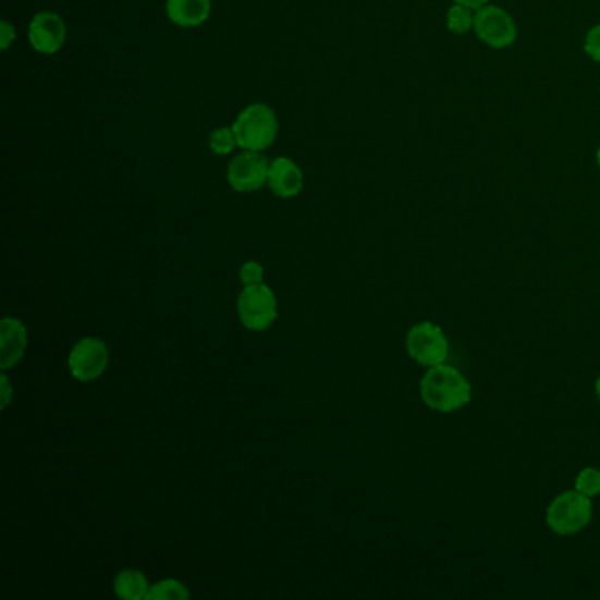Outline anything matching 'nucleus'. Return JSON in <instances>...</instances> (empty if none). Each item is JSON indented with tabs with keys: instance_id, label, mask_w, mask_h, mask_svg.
<instances>
[{
	"instance_id": "f257e3e1",
	"label": "nucleus",
	"mask_w": 600,
	"mask_h": 600,
	"mask_svg": "<svg viewBox=\"0 0 600 600\" xmlns=\"http://www.w3.org/2000/svg\"><path fill=\"white\" fill-rule=\"evenodd\" d=\"M421 400L436 413L451 414L467 407L473 400V384L456 367L442 363L427 368L419 382Z\"/></svg>"
},
{
	"instance_id": "f03ea898",
	"label": "nucleus",
	"mask_w": 600,
	"mask_h": 600,
	"mask_svg": "<svg viewBox=\"0 0 600 600\" xmlns=\"http://www.w3.org/2000/svg\"><path fill=\"white\" fill-rule=\"evenodd\" d=\"M593 519V504L590 497L579 491H564L551 500L546 511V523L556 536L568 537L581 534Z\"/></svg>"
},
{
	"instance_id": "7ed1b4c3",
	"label": "nucleus",
	"mask_w": 600,
	"mask_h": 600,
	"mask_svg": "<svg viewBox=\"0 0 600 600\" xmlns=\"http://www.w3.org/2000/svg\"><path fill=\"white\" fill-rule=\"evenodd\" d=\"M233 127L238 147L243 150L262 151L271 147L279 134V119L270 106L250 105L236 117Z\"/></svg>"
},
{
	"instance_id": "20e7f679",
	"label": "nucleus",
	"mask_w": 600,
	"mask_h": 600,
	"mask_svg": "<svg viewBox=\"0 0 600 600\" xmlns=\"http://www.w3.org/2000/svg\"><path fill=\"white\" fill-rule=\"evenodd\" d=\"M407 353L417 365L425 368L439 367L450 358V340L439 325L417 322L408 330Z\"/></svg>"
},
{
	"instance_id": "39448f33",
	"label": "nucleus",
	"mask_w": 600,
	"mask_h": 600,
	"mask_svg": "<svg viewBox=\"0 0 600 600\" xmlns=\"http://www.w3.org/2000/svg\"><path fill=\"white\" fill-rule=\"evenodd\" d=\"M236 313L247 330H268L279 316L275 293L266 284L245 285L236 299Z\"/></svg>"
},
{
	"instance_id": "423d86ee",
	"label": "nucleus",
	"mask_w": 600,
	"mask_h": 600,
	"mask_svg": "<svg viewBox=\"0 0 600 600\" xmlns=\"http://www.w3.org/2000/svg\"><path fill=\"white\" fill-rule=\"evenodd\" d=\"M474 33L486 47L504 50L511 47L518 37V27L513 16L499 5H485L476 11Z\"/></svg>"
},
{
	"instance_id": "0eeeda50",
	"label": "nucleus",
	"mask_w": 600,
	"mask_h": 600,
	"mask_svg": "<svg viewBox=\"0 0 600 600\" xmlns=\"http://www.w3.org/2000/svg\"><path fill=\"white\" fill-rule=\"evenodd\" d=\"M110 362V351L101 339L85 336L71 348L68 367L71 376L79 382L97 381Z\"/></svg>"
},
{
	"instance_id": "6e6552de",
	"label": "nucleus",
	"mask_w": 600,
	"mask_h": 600,
	"mask_svg": "<svg viewBox=\"0 0 600 600\" xmlns=\"http://www.w3.org/2000/svg\"><path fill=\"white\" fill-rule=\"evenodd\" d=\"M270 164L261 151L245 150L230 162L228 182L236 193L259 191L268 184Z\"/></svg>"
},
{
	"instance_id": "1a4fd4ad",
	"label": "nucleus",
	"mask_w": 600,
	"mask_h": 600,
	"mask_svg": "<svg viewBox=\"0 0 600 600\" xmlns=\"http://www.w3.org/2000/svg\"><path fill=\"white\" fill-rule=\"evenodd\" d=\"M68 28L64 20L51 11H42L34 16L28 25V41L34 50L42 56H53L60 48L64 47Z\"/></svg>"
},
{
	"instance_id": "9d476101",
	"label": "nucleus",
	"mask_w": 600,
	"mask_h": 600,
	"mask_svg": "<svg viewBox=\"0 0 600 600\" xmlns=\"http://www.w3.org/2000/svg\"><path fill=\"white\" fill-rule=\"evenodd\" d=\"M28 333L24 322L4 317L0 322V368L10 370L19 365L27 351Z\"/></svg>"
},
{
	"instance_id": "9b49d317",
	"label": "nucleus",
	"mask_w": 600,
	"mask_h": 600,
	"mask_svg": "<svg viewBox=\"0 0 600 600\" xmlns=\"http://www.w3.org/2000/svg\"><path fill=\"white\" fill-rule=\"evenodd\" d=\"M268 185H270L271 193L282 199L298 196L303 188V173L299 166L287 157L275 159L270 164Z\"/></svg>"
},
{
	"instance_id": "f8f14e48",
	"label": "nucleus",
	"mask_w": 600,
	"mask_h": 600,
	"mask_svg": "<svg viewBox=\"0 0 600 600\" xmlns=\"http://www.w3.org/2000/svg\"><path fill=\"white\" fill-rule=\"evenodd\" d=\"M166 13H168V19L179 27H199L210 16L211 0H168Z\"/></svg>"
},
{
	"instance_id": "ddd939ff",
	"label": "nucleus",
	"mask_w": 600,
	"mask_h": 600,
	"mask_svg": "<svg viewBox=\"0 0 600 600\" xmlns=\"http://www.w3.org/2000/svg\"><path fill=\"white\" fill-rule=\"evenodd\" d=\"M113 590L117 597L124 600H145L148 599L150 583L142 571L136 568H125L117 574L113 581Z\"/></svg>"
},
{
	"instance_id": "4468645a",
	"label": "nucleus",
	"mask_w": 600,
	"mask_h": 600,
	"mask_svg": "<svg viewBox=\"0 0 600 600\" xmlns=\"http://www.w3.org/2000/svg\"><path fill=\"white\" fill-rule=\"evenodd\" d=\"M191 591L179 579H161L150 585L147 600H187Z\"/></svg>"
},
{
	"instance_id": "2eb2a0df",
	"label": "nucleus",
	"mask_w": 600,
	"mask_h": 600,
	"mask_svg": "<svg viewBox=\"0 0 600 600\" xmlns=\"http://www.w3.org/2000/svg\"><path fill=\"white\" fill-rule=\"evenodd\" d=\"M476 11L467 5L454 4L448 13V28L453 34H467L474 30Z\"/></svg>"
},
{
	"instance_id": "dca6fc26",
	"label": "nucleus",
	"mask_w": 600,
	"mask_h": 600,
	"mask_svg": "<svg viewBox=\"0 0 600 600\" xmlns=\"http://www.w3.org/2000/svg\"><path fill=\"white\" fill-rule=\"evenodd\" d=\"M238 147V139L233 127H219L210 136V148L217 156H228Z\"/></svg>"
},
{
	"instance_id": "f3484780",
	"label": "nucleus",
	"mask_w": 600,
	"mask_h": 600,
	"mask_svg": "<svg viewBox=\"0 0 600 600\" xmlns=\"http://www.w3.org/2000/svg\"><path fill=\"white\" fill-rule=\"evenodd\" d=\"M574 488H576L583 495L593 497L600 495V470L599 468L585 467L581 473L577 474L576 481H574Z\"/></svg>"
},
{
	"instance_id": "a211bd4d",
	"label": "nucleus",
	"mask_w": 600,
	"mask_h": 600,
	"mask_svg": "<svg viewBox=\"0 0 600 600\" xmlns=\"http://www.w3.org/2000/svg\"><path fill=\"white\" fill-rule=\"evenodd\" d=\"M262 279H265V268L259 262L247 261L240 268V280H242L243 287L262 284Z\"/></svg>"
},
{
	"instance_id": "6ab92c4d",
	"label": "nucleus",
	"mask_w": 600,
	"mask_h": 600,
	"mask_svg": "<svg viewBox=\"0 0 600 600\" xmlns=\"http://www.w3.org/2000/svg\"><path fill=\"white\" fill-rule=\"evenodd\" d=\"M585 51L591 60H596L600 64V25H596V27L588 30L587 39H585Z\"/></svg>"
},
{
	"instance_id": "aec40b11",
	"label": "nucleus",
	"mask_w": 600,
	"mask_h": 600,
	"mask_svg": "<svg viewBox=\"0 0 600 600\" xmlns=\"http://www.w3.org/2000/svg\"><path fill=\"white\" fill-rule=\"evenodd\" d=\"M14 41V27L10 24V22H5V20H2L0 22V47H2V50H8V48L11 47V42Z\"/></svg>"
},
{
	"instance_id": "412c9836",
	"label": "nucleus",
	"mask_w": 600,
	"mask_h": 600,
	"mask_svg": "<svg viewBox=\"0 0 600 600\" xmlns=\"http://www.w3.org/2000/svg\"><path fill=\"white\" fill-rule=\"evenodd\" d=\"M11 384L10 379H8V376H2V411H5L8 408V405L11 404Z\"/></svg>"
},
{
	"instance_id": "4be33fe9",
	"label": "nucleus",
	"mask_w": 600,
	"mask_h": 600,
	"mask_svg": "<svg viewBox=\"0 0 600 600\" xmlns=\"http://www.w3.org/2000/svg\"><path fill=\"white\" fill-rule=\"evenodd\" d=\"M454 2H456V4L467 5L470 10L477 11L488 5L490 0H454Z\"/></svg>"
},
{
	"instance_id": "5701e85b",
	"label": "nucleus",
	"mask_w": 600,
	"mask_h": 600,
	"mask_svg": "<svg viewBox=\"0 0 600 600\" xmlns=\"http://www.w3.org/2000/svg\"><path fill=\"white\" fill-rule=\"evenodd\" d=\"M596 394H597V399H599V402H600V376L597 377V381H596Z\"/></svg>"
},
{
	"instance_id": "b1692460",
	"label": "nucleus",
	"mask_w": 600,
	"mask_h": 600,
	"mask_svg": "<svg viewBox=\"0 0 600 600\" xmlns=\"http://www.w3.org/2000/svg\"><path fill=\"white\" fill-rule=\"evenodd\" d=\"M597 164H599L600 168V148L597 150Z\"/></svg>"
}]
</instances>
